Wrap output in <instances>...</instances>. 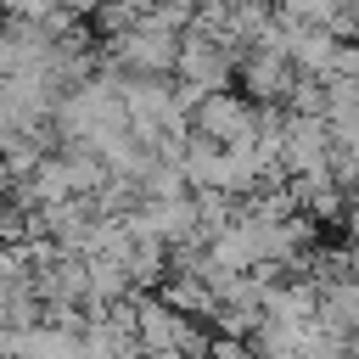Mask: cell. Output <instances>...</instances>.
I'll return each instance as SVG.
<instances>
[{
	"label": "cell",
	"mask_w": 359,
	"mask_h": 359,
	"mask_svg": "<svg viewBox=\"0 0 359 359\" xmlns=\"http://www.w3.org/2000/svg\"><path fill=\"white\" fill-rule=\"evenodd\" d=\"M174 79L202 90V95H224L230 79H236V50L224 39H208V34H180V62H174Z\"/></svg>",
	"instance_id": "2"
},
{
	"label": "cell",
	"mask_w": 359,
	"mask_h": 359,
	"mask_svg": "<svg viewBox=\"0 0 359 359\" xmlns=\"http://www.w3.org/2000/svg\"><path fill=\"white\" fill-rule=\"evenodd\" d=\"M325 79H342V84H359V39H348V45H337V62H331V73Z\"/></svg>",
	"instance_id": "6"
},
{
	"label": "cell",
	"mask_w": 359,
	"mask_h": 359,
	"mask_svg": "<svg viewBox=\"0 0 359 359\" xmlns=\"http://www.w3.org/2000/svg\"><path fill=\"white\" fill-rule=\"evenodd\" d=\"M140 191H146V202H185V196H191L185 168H174V163H157V168L140 180Z\"/></svg>",
	"instance_id": "5"
},
{
	"label": "cell",
	"mask_w": 359,
	"mask_h": 359,
	"mask_svg": "<svg viewBox=\"0 0 359 359\" xmlns=\"http://www.w3.org/2000/svg\"><path fill=\"white\" fill-rule=\"evenodd\" d=\"M325 151H331V123L325 118H286L280 135V174H325Z\"/></svg>",
	"instance_id": "3"
},
{
	"label": "cell",
	"mask_w": 359,
	"mask_h": 359,
	"mask_svg": "<svg viewBox=\"0 0 359 359\" xmlns=\"http://www.w3.org/2000/svg\"><path fill=\"white\" fill-rule=\"evenodd\" d=\"M208 359H258V353H252V342H230V337H213Z\"/></svg>",
	"instance_id": "7"
},
{
	"label": "cell",
	"mask_w": 359,
	"mask_h": 359,
	"mask_svg": "<svg viewBox=\"0 0 359 359\" xmlns=\"http://www.w3.org/2000/svg\"><path fill=\"white\" fill-rule=\"evenodd\" d=\"M320 331H331L337 342H359V280H331L320 292Z\"/></svg>",
	"instance_id": "4"
},
{
	"label": "cell",
	"mask_w": 359,
	"mask_h": 359,
	"mask_svg": "<svg viewBox=\"0 0 359 359\" xmlns=\"http://www.w3.org/2000/svg\"><path fill=\"white\" fill-rule=\"evenodd\" d=\"M191 135L213 140L219 151H241V146H252V135H258V107H252L247 95H236V90L202 95V107L191 112Z\"/></svg>",
	"instance_id": "1"
}]
</instances>
